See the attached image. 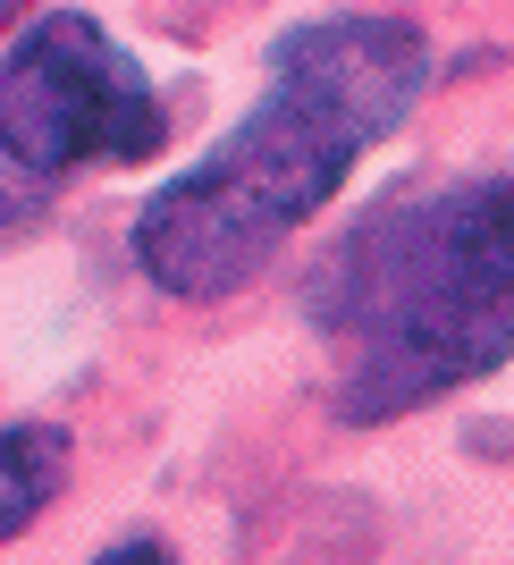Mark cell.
<instances>
[{"label": "cell", "mask_w": 514, "mask_h": 565, "mask_svg": "<svg viewBox=\"0 0 514 565\" xmlns=\"http://www.w3.org/2000/svg\"><path fill=\"white\" fill-rule=\"evenodd\" d=\"M430 51L414 18L338 9L270 51L254 118L161 186L136 220V254L169 296H228L346 186V169L414 110Z\"/></svg>", "instance_id": "cell-1"}, {"label": "cell", "mask_w": 514, "mask_h": 565, "mask_svg": "<svg viewBox=\"0 0 514 565\" xmlns=\"http://www.w3.org/2000/svg\"><path fill=\"white\" fill-rule=\"evenodd\" d=\"M338 338V414L388 423L514 354V178L405 194L329 254L312 287Z\"/></svg>", "instance_id": "cell-2"}, {"label": "cell", "mask_w": 514, "mask_h": 565, "mask_svg": "<svg viewBox=\"0 0 514 565\" xmlns=\"http://www.w3.org/2000/svg\"><path fill=\"white\" fill-rule=\"evenodd\" d=\"M0 136H9V186L18 203L76 161H143L161 143V102L143 68L76 9L18 25L0 68Z\"/></svg>", "instance_id": "cell-3"}, {"label": "cell", "mask_w": 514, "mask_h": 565, "mask_svg": "<svg viewBox=\"0 0 514 565\" xmlns=\"http://www.w3.org/2000/svg\"><path fill=\"white\" fill-rule=\"evenodd\" d=\"M60 456H68L60 430H34V423L9 430V507H0V532L34 523V498H51V481H60Z\"/></svg>", "instance_id": "cell-4"}, {"label": "cell", "mask_w": 514, "mask_h": 565, "mask_svg": "<svg viewBox=\"0 0 514 565\" xmlns=\"http://www.w3.org/2000/svg\"><path fill=\"white\" fill-rule=\"evenodd\" d=\"M94 565H169L152 541H127V548H110V557H94Z\"/></svg>", "instance_id": "cell-5"}]
</instances>
